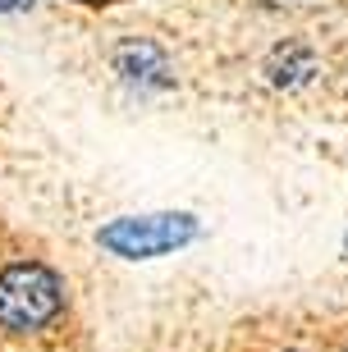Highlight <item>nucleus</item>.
Masks as SVG:
<instances>
[{"mask_svg": "<svg viewBox=\"0 0 348 352\" xmlns=\"http://www.w3.org/2000/svg\"><path fill=\"white\" fill-rule=\"evenodd\" d=\"M193 234H197L193 215H133V220L105 224V229H101V243L115 252V256L147 261V256H161V252L183 248Z\"/></svg>", "mask_w": 348, "mask_h": 352, "instance_id": "f03ea898", "label": "nucleus"}, {"mask_svg": "<svg viewBox=\"0 0 348 352\" xmlns=\"http://www.w3.org/2000/svg\"><path fill=\"white\" fill-rule=\"evenodd\" d=\"M65 307V288L55 279V270L37 261H19L10 270H0V325L5 329H41L55 320Z\"/></svg>", "mask_w": 348, "mask_h": 352, "instance_id": "f257e3e1", "label": "nucleus"}, {"mask_svg": "<svg viewBox=\"0 0 348 352\" xmlns=\"http://www.w3.org/2000/svg\"><path fill=\"white\" fill-rule=\"evenodd\" d=\"M119 74H129L133 82H170V69H165V55L156 51V46H124L119 51Z\"/></svg>", "mask_w": 348, "mask_h": 352, "instance_id": "7ed1b4c3", "label": "nucleus"}, {"mask_svg": "<svg viewBox=\"0 0 348 352\" xmlns=\"http://www.w3.org/2000/svg\"><path fill=\"white\" fill-rule=\"evenodd\" d=\"M311 74H316V60H311V51L307 46H284V51H275V60H271V78L280 82H289V87H294V82H307Z\"/></svg>", "mask_w": 348, "mask_h": 352, "instance_id": "20e7f679", "label": "nucleus"}, {"mask_svg": "<svg viewBox=\"0 0 348 352\" xmlns=\"http://www.w3.org/2000/svg\"><path fill=\"white\" fill-rule=\"evenodd\" d=\"M14 5H19V0H0V10H14Z\"/></svg>", "mask_w": 348, "mask_h": 352, "instance_id": "39448f33", "label": "nucleus"}, {"mask_svg": "<svg viewBox=\"0 0 348 352\" xmlns=\"http://www.w3.org/2000/svg\"><path fill=\"white\" fill-rule=\"evenodd\" d=\"M88 5H105V0H88Z\"/></svg>", "mask_w": 348, "mask_h": 352, "instance_id": "423d86ee", "label": "nucleus"}]
</instances>
